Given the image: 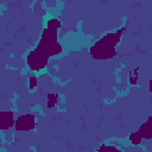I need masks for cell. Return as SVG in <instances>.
Returning <instances> with one entry per match:
<instances>
[{"mask_svg": "<svg viewBox=\"0 0 152 152\" xmlns=\"http://www.w3.org/2000/svg\"><path fill=\"white\" fill-rule=\"evenodd\" d=\"M15 114L11 109L1 110L0 112V129L1 132H7L11 128H14L15 125Z\"/></svg>", "mask_w": 152, "mask_h": 152, "instance_id": "5", "label": "cell"}, {"mask_svg": "<svg viewBox=\"0 0 152 152\" xmlns=\"http://www.w3.org/2000/svg\"><path fill=\"white\" fill-rule=\"evenodd\" d=\"M37 127V116L33 113H24L17 116L14 131L15 132H31Z\"/></svg>", "mask_w": 152, "mask_h": 152, "instance_id": "4", "label": "cell"}, {"mask_svg": "<svg viewBox=\"0 0 152 152\" xmlns=\"http://www.w3.org/2000/svg\"><path fill=\"white\" fill-rule=\"evenodd\" d=\"M26 84H27V89H28L30 91H34V90L37 89V87H38V77H37L34 74H31V75L27 77Z\"/></svg>", "mask_w": 152, "mask_h": 152, "instance_id": "10", "label": "cell"}, {"mask_svg": "<svg viewBox=\"0 0 152 152\" xmlns=\"http://www.w3.org/2000/svg\"><path fill=\"white\" fill-rule=\"evenodd\" d=\"M148 91L152 94V80L148 81Z\"/></svg>", "mask_w": 152, "mask_h": 152, "instance_id": "12", "label": "cell"}, {"mask_svg": "<svg viewBox=\"0 0 152 152\" xmlns=\"http://www.w3.org/2000/svg\"><path fill=\"white\" fill-rule=\"evenodd\" d=\"M50 56L44 52L43 50H40L39 48L34 46L33 49H31L26 56H25V63L27 69L32 72V74H38L42 72L49 64L50 62Z\"/></svg>", "mask_w": 152, "mask_h": 152, "instance_id": "3", "label": "cell"}, {"mask_svg": "<svg viewBox=\"0 0 152 152\" xmlns=\"http://www.w3.org/2000/svg\"><path fill=\"white\" fill-rule=\"evenodd\" d=\"M62 27V21L57 17H50L45 20L40 32L38 44L36 45L50 57H57L63 53V45L58 40V32Z\"/></svg>", "mask_w": 152, "mask_h": 152, "instance_id": "2", "label": "cell"}, {"mask_svg": "<svg viewBox=\"0 0 152 152\" xmlns=\"http://www.w3.org/2000/svg\"><path fill=\"white\" fill-rule=\"evenodd\" d=\"M128 141H129L131 145H133V146H138V145H140V144L142 142V138H141L140 134L135 131V132L129 133V135H128Z\"/></svg>", "mask_w": 152, "mask_h": 152, "instance_id": "11", "label": "cell"}, {"mask_svg": "<svg viewBox=\"0 0 152 152\" xmlns=\"http://www.w3.org/2000/svg\"><path fill=\"white\" fill-rule=\"evenodd\" d=\"M95 152H124V151L113 144H104L103 142L96 148Z\"/></svg>", "mask_w": 152, "mask_h": 152, "instance_id": "9", "label": "cell"}, {"mask_svg": "<svg viewBox=\"0 0 152 152\" xmlns=\"http://www.w3.org/2000/svg\"><path fill=\"white\" fill-rule=\"evenodd\" d=\"M59 103V95L57 93H50L46 96V107L49 109L55 108Z\"/></svg>", "mask_w": 152, "mask_h": 152, "instance_id": "8", "label": "cell"}, {"mask_svg": "<svg viewBox=\"0 0 152 152\" xmlns=\"http://www.w3.org/2000/svg\"><path fill=\"white\" fill-rule=\"evenodd\" d=\"M126 31V26H122L115 31H109L102 34L89 48V55L95 61L112 59L118 53V45L122 39V34Z\"/></svg>", "mask_w": 152, "mask_h": 152, "instance_id": "1", "label": "cell"}, {"mask_svg": "<svg viewBox=\"0 0 152 152\" xmlns=\"http://www.w3.org/2000/svg\"><path fill=\"white\" fill-rule=\"evenodd\" d=\"M137 132L140 134L142 140H151L152 139V115L147 118V120L139 126Z\"/></svg>", "mask_w": 152, "mask_h": 152, "instance_id": "6", "label": "cell"}, {"mask_svg": "<svg viewBox=\"0 0 152 152\" xmlns=\"http://www.w3.org/2000/svg\"><path fill=\"white\" fill-rule=\"evenodd\" d=\"M139 71H140V66H135L134 69L128 71L127 81H128L129 86H138V83H139Z\"/></svg>", "mask_w": 152, "mask_h": 152, "instance_id": "7", "label": "cell"}]
</instances>
